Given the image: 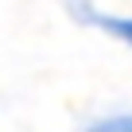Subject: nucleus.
I'll return each instance as SVG.
<instances>
[{"label":"nucleus","instance_id":"1","mask_svg":"<svg viewBox=\"0 0 132 132\" xmlns=\"http://www.w3.org/2000/svg\"><path fill=\"white\" fill-rule=\"evenodd\" d=\"M66 8H70V16H74L78 23L97 27V31H105V35H113V39H120V43L132 47V16H109V12H97L93 0H66Z\"/></svg>","mask_w":132,"mask_h":132},{"label":"nucleus","instance_id":"2","mask_svg":"<svg viewBox=\"0 0 132 132\" xmlns=\"http://www.w3.org/2000/svg\"><path fill=\"white\" fill-rule=\"evenodd\" d=\"M82 132H132V113H105V117H93Z\"/></svg>","mask_w":132,"mask_h":132}]
</instances>
